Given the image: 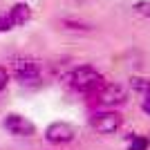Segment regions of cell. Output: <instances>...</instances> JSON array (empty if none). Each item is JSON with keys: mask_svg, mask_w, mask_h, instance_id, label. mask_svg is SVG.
<instances>
[{"mask_svg": "<svg viewBox=\"0 0 150 150\" xmlns=\"http://www.w3.org/2000/svg\"><path fill=\"white\" fill-rule=\"evenodd\" d=\"M5 128L11 132V134H16V137H31V134L36 132L34 123H31L29 119H25V117H20V114H7L5 117Z\"/></svg>", "mask_w": 150, "mask_h": 150, "instance_id": "3", "label": "cell"}, {"mask_svg": "<svg viewBox=\"0 0 150 150\" xmlns=\"http://www.w3.org/2000/svg\"><path fill=\"white\" fill-rule=\"evenodd\" d=\"M45 137H47V141H52V144H67V141L74 139V130H72V125L58 121V123H52L50 128H47Z\"/></svg>", "mask_w": 150, "mask_h": 150, "instance_id": "6", "label": "cell"}, {"mask_svg": "<svg viewBox=\"0 0 150 150\" xmlns=\"http://www.w3.org/2000/svg\"><path fill=\"white\" fill-rule=\"evenodd\" d=\"M130 85H132V90H137V92H144V94L150 92V79H132Z\"/></svg>", "mask_w": 150, "mask_h": 150, "instance_id": "9", "label": "cell"}, {"mask_svg": "<svg viewBox=\"0 0 150 150\" xmlns=\"http://www.w3.org/2000/svg\"><path fill=\"white\" fill-rule=\"evenodd\" d=\"M13 72H16V76H18L20 81H36L38 76H40L38 63L31 61V58H18V61L13 63Z\"/></svg>", "mask_w": 150, "mask_h": 150, "instance_id": "5", "label": "cell"}, {"mask_svg": "<svg viewBox=\"0 0 150 150\" xmlns=\"http://www.w3.org/2000/svg\"><path fill=\"white\" fill-rule=\"evenodd\" d=\"M69 81H72V88L74 90L85 92V94H94L105 85V83H103V76L94 67H90V65H83V67L74 69V74L69 76Z\"/></svg>", "mask_w": 150, "mask_h": 150, "instance_id": "1", "label": "cell"}, {"mask_svg": "<svg viewBox=\"0 0 150 150\" xmlns=\"http://www.w3.org/2000/svg\"><path fill=\"white\" fill-rule=\"evenodd\" d=\"M141 108H144V112L150 114V92L144 94V103H141Z\"/></svg>", "mask_w": 150, "mask_h": 150, "instance_id": "14", "label": "cell"}, {"mask_svg": "<svg viewBox=\"0 0 150 150\" xmlns=\"http://www.w3.org/2000/svg\"><path fill=\"white\" fill-rule=\"evenodd\" d=\"M121 123H123V119H121L119 112H101L92 119L94 130L101 132V134H112V132H117L121 128Z\"/></svg>", "mask_w": 150, "mask_h": 150, "instance_id": "2", "label": "cell"}, {"mask_svg": "<svg viewBox=\"0 0 150 150\" xmlns=\"http://www.w3.org/2000/svg\"><path fill=\"white\" fill-rule=\"evenodd\" d=\"M13 29V23L9 18V13H0V31H9Z\"/></svg>", "mask_w": 150, "mask_h": 150, "instance_id": "12", "label": "cell"}, {"mask_svg": "<svg viewBox=\"0 0 150 150\" xmlns=\"http://www.w3.org/2000/svg\"><path fill=\"white\" fill-rule=\"evenodd\" d=\"M9 18H11L13 27L25 25L27 20L31 18V9H29V5H25V2H16V5L9 9Z\"/></svg>", "mask_w": 150, "mask_h": 150, "instance_id": "7", "label": "cell"}, {"mask_svg": "<svg viewBox=\"0 0 150 150\" xmlns=\"http://www.w3.org/2000/svg\"><path fill=\"white\" fill-rule=\"evenodd\" d=\"M148 146H150V141L146 137H132L128 150H148Z\"/></svg>", "mask_w": 150, "mask_h": 150, "instance_id": "10", "label": "cell"}, {"mask_svg": "<svg viewBox=\"0 0 150 150\" xmlns=\"http://www.w3.org/2000/svg\"><path fill=\"white\" fill-rule=\"evenodd\" d=\"M61 25L65 27V29H72V31H88V29H92L88 23H83V20H72V18H63Z\"/></svg>", "mask_w": 150, "mask_h": 150, "instance_id": "8", "label": "cell"}, {"mask_svg": "<svg viewBox=\"0 0 150 150\" xmlns=\"http://www.w3.org/2000/svg\"><path fill=\"white\" fill-rule=\"evenodd\" d=\"M96 94H99V103H103V105H119L125 101V90L117 83H110V85L105 83Z\"/></svg>", "mask_w": 150, "mask_h": 150, "instance_id": "4", "label": "cell"}, {"mask_svg": "<svg viewBox=\"0 0 150 150\" xmlns=\"http://www.w3.org/2000/svg\"><path fill=\"white\" fill-rule=\"evenodd\" d=\"M7 81H9V74H7V69H5V67H0V90H5Z\"/></svg>", "mask_w": 150, "mask_h": 150, "instance_id": "13", "label": "cell"}, {"mask_svg": "<svg viewBox=\"0 0 150 150\" xmlns=\"http://www.w3.org/2000/svg\"><path fill=\"white\" fill-rule=\"evenodd\" d=\"M132 9H134L139 16L150 18V0H139V2H134V7H132Z\"/></svg>", "mask_w": 150, "mask_h": 150, "instance_id": "11", "label": "cell"}]
</instances>
